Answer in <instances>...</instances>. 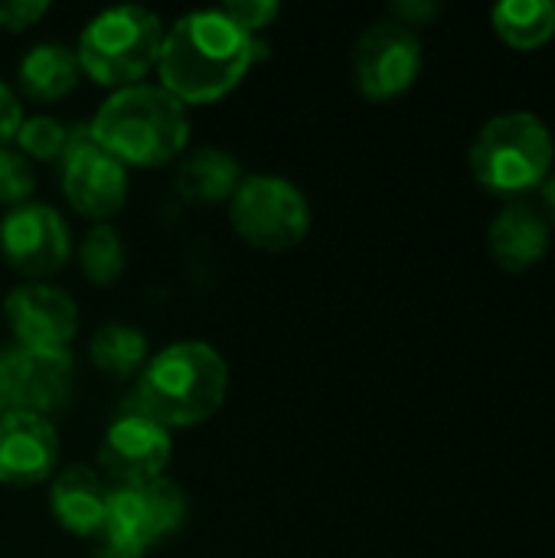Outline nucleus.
Masks as SVG:
<instances>
[{
  "instance_id": "nucleus-1",
  "label": "nucleus",
  "mask_w": 555,
  "mask_h": 558,
  "mask_svg": "<svg viewBox=\"0 0 555 558\" xmlns=\"http://www.w3.org/2000/svg\"><path fill=\"white\" fill-rule=\"evenodd\" d=\"M262 56H268V46L239 29L219 7L196 10L164 29L160 88L180 105H209L226 98Z\"/></svg>"
},
{
  "instance_id": "nucleus-2",
  "label": "nucleus",
  "mask_w": 555,
  "mask_h": 558,
  "mask_svg": "<svg viewBox=\"0 0 555 558\" xmlns=\"http://www.w3.org/2000/svg\"><path fill=\"white\" fill-rule=\"evenodd\" d=\"M88 131L124 170H154L183 154L190 141V114L167 88L137 82L111 92L88 121Z\"/></svg>"
},
{
  "instance_id": "nucleus-3",
  "label": "nucleus",
  "mask_w": 555,
  "mask_h": 558,
  "mask_svg": "<svg viewBox=\"0 0 555 558\" xmlns=\"http://www.w3.org/2000/svg\"><path fill=\"white\" fill-rule=\"evenodd\" d=\"M229 392V366L222 353L203 340L164 347L137 376L134 405L167 432L209 422Z\"/></svg>"
},
{
  "instance_id": "nucleus-4",
  "label": "nucleus",
  "mask_w": 555,
  "mask_h": 558,
  "mask_svg": "<svg viewBox=\"0 0 555 558\" xmlns=\"http://www.w3.org/2000/svg\"><path fill=\"white\" fill-rule=\"evenodd\" d=\"M164 46V23L147 7H108L88 20L79 36L75 59L82 75L101 88H131L157 69Z\"/></svg>"
},
{
  "instance_id": "nucleus-5",
  "label": "nucleus",
  "mask_w": 555,
  "mask_h": 558,
  "mask_svg": "<svg viewBox=\"0 0 555 558\" xmlns=\"http://www.w3.org/2000/svg\"><path fill=\"white\" fill-rule=\"evenodd\" d=\"M553 134L533 111L494 114L474 137L468 160L474 180L500 196H517L540 186L553 167Z\"/></svg>"
},
{
  "instance_id": "nucleus-6",
  "label": "nucleus",
  "mask_w": 555,
  "mask_h": 558,
  "mask_svg": "<svg viewBox=\"0 0 555 558\" xmlns=\"http://www.w3.org/2000/svg\"><path fill=\"white\" fill-rule=\"evenodd\" d=\"M186 494L167 477L118 487L108 500L105 530L95 539V558H144L186 523Z\"/></svg>"
},
{
  "instance_id": "nucleus-7",
  "label": "nucleus",
  "mask_w": 555,
  "mask_h": 558,
  "mask_svg": "<svg viewBox=\"0 0 555 558\" xmlns=\"http://www.w3.org/2000/svg\"><path fill=\"white\" fill-rule=\"evenodd\" d=\"M229 222L262 252H288L311 232L307 196L278 173H249L229 199Z\"/></svg>"
},
{
  "instance_id": "nucleus-8",
  "label": "nucleus",
  "mask_w": 555,
  "mask_h": 558,
  "mask_svg": "<svg viewBox=\"0 0 555 558\" xmlns=\"http://www.w3.org/2000/svg\"><path fill=\"white\" fill-rule=\"evenodd\" d=\"M75 389V360L69 350H0V405L3 412L52 415L62 412Z\"/></svg>"
},
{
  "instance_id": "nucleus-9",
  "label": "nucleus",
  "mask_w": 555,
  "mask_h": 558,
  "mask_svg": "<svg viewBox=\"0 0 555 558\" xmlns=\"http://www.w3.org/2000/svg\"><path fill=\"white\" fill-rule=\"evenodd\" d=\"M59 173L69 206L85 219L108 222L128 203V170L95 144L88 124L69 128Z\"/></svg>"
},
{
  "instance_id": "nucleus-10",
  "label": "nucleus",
  "mask_w": 555,
  "mask_h": 558,
  "mask_svg": "<svg viewBox=\"0 0 555 558\" xmlns=\"http://www.w3.org/2000/svg\"><path fill=\"white\" fill-rule=\"evenodd\" d=\"M170 458H173L170 432L134 405L121 412L101 435L95 471L105 477L111 490L137 487V484H150L164 477Z\"/></svg>"
},
{
  "instance_id": "nucleus-11",
  "label": "nucleus",
  "mask_w": 555,
  "mask_h": 558,
  "mask_svg": "<svg viewBox=\"0 0 555 558\" xmlns=\"http://www.w3.org/2000/svg\"><path fill=\"white\" fill-rule=\"evenodd\" d=\"M422 72V43L399 20L366 26L353 46V82L370 101L399 98Z\"/></svg>"
},
{
  "instance_id": "nucleus-12",
  "label": "nucleus",
  "mask_w": 555,
  "mask_h": 558,
  "mask_svg": "<svg viewBox=\"0 0 555 558\" xmlns=\"http://www.w3.org/2000/svg\"><path fill=\"white\" fill-rule=\"evenodd\" d=\"M0 255L13 271L26 275L29 281H43L56 275L72 255L69 226L46 203H23L7 209L0 219Z\"/></svg>"
},
{
  "instance_id": "nucleus-13",
  "label": "nucleus",
  "mask_w": 555,
  "mask_h": 558,
  "mask_svg": "<svg viewBox=\"0 0 555 558\" xmlns=\"http://www.w3.org/2000/svg\"><path fill=\"white\" fill-rule=\"evenodd\" d=\"M3 317L16 347L33 350H69L79 333L75 301L46 281L16 284L3 298Z\"/></svg>"
},
{
  "instance_id": "nucleus-14",
  "label": "nucleus",
  "mask_w": 555,
  "mask_h": 558,
  "mask_svg": "<svg viewBox=\"0 0 555 558\" xmlns=\"http://www.w3.org/2000/svg\"><path fill=\"white\" fill-rule=\"evenodd\" d=\"M59 464L56 425L29 412H0V484L36 487Z\"/></svg>"
},
{
  "instance_id": "nucleus-15",
  "label": "nucleus",
  "mask_w": 555,
  "mask_h": 558,
  "mask_svg": "<svg viewBox=\"0 0 555 558\" xmlns=\"http://www.w3.org/2000/svg\"><path fill=\"white\" fill-rule=\"evenodd\" d=\"M111 487L95 468L72 464L52 477L49 487V513L59 530L79 539H98L108 520Z\"/></svg>"
},
{
  "instance_id": "nucleus-16",
  "label": "nucleus",
  "mask_w": 555,
  "mask_h": 558,
  "mask_svg": "<svg viewBox=\"0 0 555 558\" xmlns=\"http://www.w3.org/2000/svg\"><path fill=\"white\" fill-rule=\"evenodd\" d=\"M550 219L540 213V206L527 199H514L510 206H504L487 229V248L494 262L514 275L543 262V255L550 252Z\"/></svg>"
},
{
  "instance_id": "nucleus-17",
  "label": "nucleus",
  "mask_w": 555,
  "mask_h": 558,
  "mask_svg": "<svg viewBox=\"0 0 555 558\" xmlns=\"http://www.w3.org/2000/svg\"><path fill=\"white\" fill-rule=\"evenodd\" d=\"M16 78H20L23 95H29L33 101H56V98H65L79 85L82 69H79L75 49L62 43H36L20 59Z\"/></svg>"
},
{
  "instance_id": "nucleus-18",
  "label": "nucleus",
  "mask_w": 555,
  "mask_h": 558,
  "mask_svg": "<svg viewBox=\"0 0 555 558\" xmlns=\"http://www.w3.org/2000/svg\"><path fill=\"white\" fill-rule=\"evenodd\" d=\"M242 180H245L242 163L236 160V154L222 147H203L177 167V190L193 203L232 199Z\"/></svg>"
},
{
  "instance_id": "nucleus-19",
  "label": "nucleus",
  "mask_w": 555,
  "mask_h": 558,
  "mask_svg": "<svg viewBox=\"0 0 555 558\" xmlns=\"http://www.w3.org/2000/svg\"><path fill=\"white\" fill-rule=\"evenodd\" d=\"M88 360L111 379L141 376L147 366V337L131 324H101L88 340Z\"/></svg>"
},
{
  "instance_id": "nucleus-20",
  "label": "nucleus",
  "mask_w": 555,
  "mask_h": 558,
  "mask_svg": "<svg viewBox=\"0 0 555 558\" xmlns=\"http://www.w3.org/2000/svg\"><path fill=\"white\" fill-rule=\"evenodd\" d=\"M491 23L514 49H540L555 36L553 0H507L491 10Z\"/></svg>"
},
{
  "instance_id": "nucleus-21",
  "label": "nucleus",
  "mask_w": 555,
  "mask_h": 558,
  "mask_svg": "<svg viewBox=\"0 0 555 558\" xmlns=\"http://www.w3.org/2000/svg\"><path fill=\"white\" fill-rule=\"evenodd\" d=\"M79 271L95 284V288H108L121 278L124 271V242L121 232L108 222H95L82 245H79Z\"/></svg>"
},
{
  "instance_id": "nucleus-22",
  "label": "nucleus",
  "mask_w": 555,
  "mask_h": 558,
  "mask_svg": "<svg viewBox=\"0 0 555 558\" xmlns=\"http://www.w3.org/2000/svg\"><path fill=\"white\" fill-rule=\"evenodd\" d=\"M16 150L29 160H59L62 150H65V141H69V128L59 121V118H49V114H33V118H23L20 131H16Z\"/></svg>"
},
{
  "instance_id": "nucleus-23",
  "label": "nucleus",
  "mask_w": 555,
  "mask_h": 558,
  "mask_svg": "<svg viewBox=\"0 0 555 558\" xmlns=\"http://www.w3.org/2000/svg\"><path fill=\"white\" fill-rule=\"evenodd\" d=\"M36 190V173L16 147H0V206H23Z\"/></svg>"
},
{
  "instance_id": "nucleus-24",
  "label": "nucleus",
  "mask_w": 555,
  "mask_h": 558,
  "mask_svg": "<svg viewBox=\"0 0 555 558\" xmlns=\"http://www.w3.org/2000/svg\"><path fill=\"white\" fill-rule=\"evenodd\" d=\"M239 29H245L249 36H258L262 29H268L275 23V16L281 13V7L275 0H239V3H226L219 7Z\"/></svg>"
},
{
  "instance_id": "nucleus-25",
  "label": "nucleus",
  "mask_w": 555,
  "mask_h": 558,
  "mask_svg": "<svg viewBox=\"0 0 555 558\" xmlns=\"http://www.w3.org/2000/svg\"><path fill=\"white\" fill-rule=\"evenodd\" d=\"M49 13L46 0H0V29L20 33L33 23H39Z\"/></svg>"
},
{
  "instance_id": "nucleus-26",
  "label": "nucleus",
  "mask_w": 555,
  "mask_h": 558,
  "mask_svg": "<svg viewBox=\"0 0 555 558\" xmlns=\"http://www.w3.org/2000/svg\"><path fill=\"white\" fill-rule=\"evenodd\" d=\"M20 124H23V105L13 95V88L0 82V147H10Z\"/></svg>"
},
{
  "instance_id": "nucleus-27",
  "label": "nucleus",
  "mask_w": 555,
  "mask_h": 558,
  "mask_svg": "<svg viewBox=\"0 0 555 558\" xmlns=\"http://www.w3.org/2000/svg\"><path fill=\"white\" fill-rule=\"evenodd\" d=\"M442 13L438 3L432 0H402V3H393V20H399L402 26H419V23H429Z\"/></svg>"
},
{
  "instance_id": "nucleus-28",
  "label": "nucleus",
  "mask_w": 555,
  "mask_h": 558,
  "mask_svg": "<svg viewBox=\"0 0 555 558\" xmlns=\"http://www.w3.org/2000/svg\"><path fill=\"white\" fill-rule=\"evenodd\" d=\"M540 213L553 222L555 219V173H550L543 183H540Z\"/></svg>"
},
{
  "instance_id": "nucleus-29",
  "label": "nucleus",
  "mask_w": 555,
  "mask_h": 558,
  "mask_svg": "<svg viewBox=\"0 0 555 558\" xmlns=\"http://www.w3.org/2000/svg\"><path fill=\"white\" fill-rule=\"evenodd\" d=\"M0 412H3V405H0Z\"/></svg>"
}]
</instances>
